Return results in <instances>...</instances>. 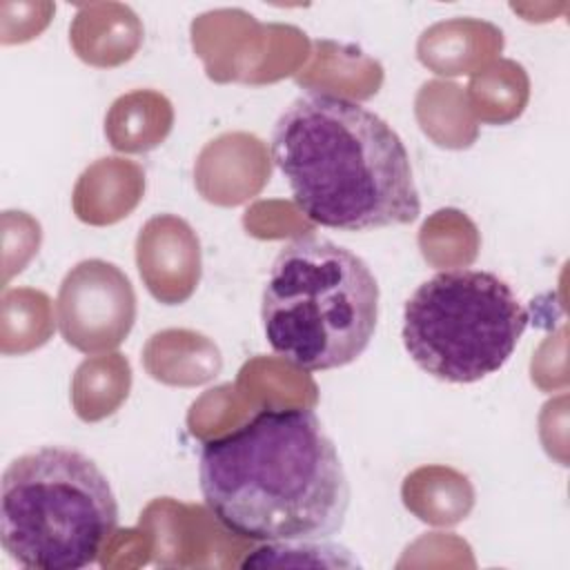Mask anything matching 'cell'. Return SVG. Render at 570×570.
I'll list each match as a JSON object with an SVG mask.
<instances>
[{
  "instance_id": "obj_2",
  "label": "cell",
  "mask_w": 570,
  "mask_h": 570,
  "mask_svg": "<svg viewBox=\"0 0 570 570\" xmlns=\"http://www.w3.org/2000/svg\"><path fill=\"white\" fill-rule=\"evenodd\" d=\"M272 158L305 218L341 232L410 225L421 214L407 149L367 107L303 94L272 129Z\"/></svg>"
},
{
  "instance_id": "obj_3",
  "label": "cell",
  "mask_w": 570,
  "mask_h": 570,
  "mask_svg": "<svg viewBox=\"0 0 570 570\" xmlns=\"http://www.w3.org/2000/svg\"><path fill=\"white\" fill-rule=\"evenodd\" d=\"M269 347L305 372L356 361L379 321V283L352 249L321 236L289 240L276 254L261 301Z\"/></svg>"
},
{
  "instance_id": "obj_4",
  "label": "cell",
  "mask_w": 570,
  "mask_h": 570,
  "mask_svg": "<svg viewBox=\"0 0 570 570\" xmlns=\"http://www.w3.org/2000/svg\"><path fill=\"white\" fill-rule=\"evenodd\" d=\"M118 503L100 468L78 450L45 445L13 459L0 481V543L33 570H80L116 532Z\"/></svg>"
},
{
  "instance_id": "obj_8",
  "label": "cell",
  "mask_w": 570,
  "mask_h": 570,
  "mask_svg": "<svg viewBox=\"0 0 570 570\" xmlns=\"http://www.w3.org/2000/svg\"><path fill=\"white\" fill-rule=\"evenodd\" d=\"M174 111L169 100L149 89L120 96L105 120V134L118 151H149L171 129Z\"/></svg>"
},
{
  "instance_id": "obj_6",
  "label": "cell",
  "mask_w": 570,
  "mask_h": 570,
  "mask_svg": "<svg viewBox=\"0 0 570 570\" xmlns=\"http://www.w3.org/2000/svg\"><path fill=\"white\" fill-rule=\"evenodd\" d=\"M56 321L65 343L82 354L118 347L136 321V294L127 274L100 258L80 261L60 283Z\"/></svg>"
},
{
  "instance_id": "obj_1",
  "label": "cell",
  "mask_w": 570,
  "mask_h": 570,
  "mask_svg": "<svg viewBox=\"0 0 570 570\" xmlns=\"http://www.w3.org/2000/svg\"><path fill=\"white\" fill-rule=\"evenodd\" d=\"M205 505L249 541H323L350 508V483L334 441L309 407H263L200 445Z\"/></svg>"
},
{
  "instance_id": "obj_5",
  "label": "cell",
  "mask_w": 570,
  "mask_h": 570,
  "mask_svg": "<svg viewBox=\"0 0 570 570\" xmlns=\"http://www.w3.org/2000/svg\"><path fill=\"white\" fill-rule=\"evenodd\" d=\"M514 289L485 269H443L403 307V345L434 379L474 383L499 372L528 327Z\"/></svg>"
},
{
  "instance_id": "obj_7",
  "label": "cell",
  "mask_w": 570,
  "mask_h": 570,
  "mask_svg": "<svg viewBox=\"0 0 570 570\" xmlns=\"http://www.w3.org/2000/svg\"><path fill=\"white\" fill-rule=\"evenodd\" d=\"M136 263L151 296L185 303L200 278V245L187 220L174 214L149 218L136 238Z\"/></svg>"
}]
</instances>
